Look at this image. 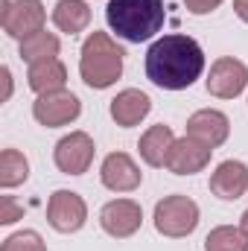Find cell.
Returning a JSON list of instances; mask_svg holds the SVG:
<instances>
[{
	"label": "cell",
	"instance_id": "3957f363",
	"mask_svg": "<svg viewBox=\"0 0 248 251\" xmlns=\"http://www.w3.org/2000/svg\"><path fill=\"white\" fill-rule=\"evenodd\" d=\"M123 56L125 53L105 32H94L85 41L82 62H79L85 85H91V88H108L111 82H117L120 73H123Z\"/></svg>",
	"mask_w": 248,
	"mask_h": 251
},
{
	"label": "cell",
	"instance_id": "52a82bcc",
	"mask_svg": "<svg viewBox=\"0 0 248 251\" xmlns=\"http://www.w3.org/2000/svg\"><path fill=\"white\" fill-rule=\"evenodd\" d=\"M85 216H88V207L85 201L70 193V190H56L50 196V204H47V219L56 231L70 234V231H79L85 225Z\"/></svg>",
	"mask_w": 248,
	"mask_h": 251
},
{
	"label": "cell",
	"instance_id": "603a6c76",
	"mask_svg": "<svg viewBox=\"0 0 248 251\" xmlns=\"http://www.w3.org/2000/svg\"><path fill=\"white\" fill-rule=\"evenodd\" d=\"M21 213H24V210L12 201V196H3V204H0V222H3V225H9V222H15Z\"/></svg>",
	"mask_w": 248,
	"mask_h": 251
},
{
	"label": "cell",
	"instance_id": "8992f818",
	"mask_svg": "<svg viewBox=\"0 0 248 251\" xmlns=\"http://www.w3.org/2000/svg\"><path fill=\"white\" fill-rule=\"evenodd\" d=\"M79 111H82V105H79V100H76L70 91H50V94H41V97L35 100V105H32L35 120L41 126H47V128L76 120Z\"/></svg>",
	"mask_w": 248,
	"mask_h": 251
},
{
	"label": "cell",
	"instance_id": "cb8c5ba5",
	"mask_svg": "<svg viewBox=\"0 0 248 251\" xmlns=\"http://www.w3.org/2000/svg\"><path fill=\"white\" fill-rule=\"evenodd\" d=\"M184 3L193 15H204V12H213L222 0H184Z\"/></svg>",
	"mask_w": 248,
	"mask_h": 251
},
{
	"label": "cell",
	"instance_id": "d6986e66",
	"mask_svg": "<svg viewBox=\"0 0 248 251\" xmlns=\"http://www.w3.org/2000/svg\"><path fill=\"white\" fill-rule=\"evenodd\" d=\"M59 56V38L50 35V32H35L29 35L24 44H21V59L29 64H38V62H47V59H56Z\"/></svg>",
	"mask_w": 248,
	"mask_h": 251
},
{
	"label": "cell",
	"instance_id": "44dd1931",
	"mask_svg": "<svg viewBox=\"0 0 248 251\" xmlns=\"http://www.w3.org/2000/svg\"><path fill=\"white\" fill-rule=\"evenodd\" d=\"M204 251H248V237L243 228H216L207 234L204 240Z\"/></svg>",
	"mask_w": 248,
	"mask_h": 251
},
{
	"label": "cell",
	"instance_id": "5b68a950",
	"mask_svg": "<svg viewBox=\"0 0 248 251\" xmlns=\"http://www.w3.org/2000/svg\"><path fill=\"white\" fill-rule=\"evenodd\" d=\"M0 3H3L0 21H3V29L12 38L26 41L29 35L41 32V24H44V6H41V0H15V3L0 0Z\"/></svg>",
	"mask_w": 248,
	"mask_h": 251
},
{
	"label": "cell",
	"instance_id": "9a60e30c",
	"mask_svg": "<svg viewBox=\"0 0 248 251\" xmlns=\"http://www.w3.org/2000/svg\"><path fill=\"white\" fill-rule=\"evenodd\" d=\"M149 108H152V102H149V97L143 94V91H134V88H128L123 94H117L114 100H111V117L117 120V126H137L146 114H149Z\"/></svg>",
	"mask_w": 248,
	"mask_h": 251
},
{
	"label": "cell",
	"instance_id": "ba28073f",
	"mask_svg": "<svg viewBox=\"0 0 248 251\" xmlns=\"http://www.w3.org/2000/svg\"><path fill=\"white\" fill-rule=\"evenodd\" d=\"M94 161V140L85 134V131H73L59 140L56 146V167L67 173V176H82L88 173Z\"/></svg>",
	"mask_w": 248,
	"mask_h": 251
},
{
	"label": "cell",
	"instance_id": "484cf974",
	"mask_svg": "<svg viewBox=\"0 0 248 251\" xmlns=\"http://www.w3.org/2000/svg\"><path fill=\"white\" fill-rule=\"evenodd\" d=\"M240 225H243V234H246V237H248V210H246V213H243V222H240Z\"/></svg>",
	"mask_w": 248,
	"mask_h": 251
},
{
	"label": "cell",
	"instance_id": "8fae6325",
	"mask_svg": "<svg viewBox=\"0 0 248 251\" xmlns=\"http://www.w3.org/2000/svg\"><path fill=\"white\" fill-rule=\"evenodd\" d=\"M140 204L131 201V199H117V201H108L99 213V222L102 228L111 234V237H131L137 228H140Z\"/></svg>",
	"mask_w": 248,
	"mask_h": 251
},
{
	"label": "cell",
	"instance_id": "7c38bea8",
	"mask_svg": "<svg viewBox=\"0 0 248 251\" xmlns=\"http://www.w3.org/2000/svg\"><path fill=\"white\" fill-rule=\"evenodd\" d=\"M228 131H231V123H228V117H225L222 111L204 108V111H196V114L187 120V134L196 137V140H201V143L210 146V149L219 146V143H225Z\"/></svg>",
	"mask_w": 248,
	"mask_h": 251
},
{
	"label": "cell",
	"instance_id": "5bb4252c",
	"mask_svg": "<svg viewBox=\"0 0 248 251\" xmlns=\"http://www.w3.org/2000/svg\"><path fill=\"white\" fill-rule=\"evenodd\" d=\"M210 190L225 199V201H234L240 199L248 190V167L240 161H225L216 167V173L210 176Z\"/></svg>",
	"mask_w": 248,
	"mask_h": 251
},
{
	"label": "cell",
	"instance_id": "7402d4cb",
	"mask_svg": "<svg viewBox=\"0 0 248 251\" xmlns=\"http://www.w3.org/2000/svg\"><path fill=\"white\" fill-rule=\"evenodd\" d=\"M3 251H47V249H44V243L35 231H21V234L9 237L3 243Z\"/></svg>",
	"mask_w": 248,
	"mask_h": 251
},
{
	"label": "cell",
	"instance_id": "7a4b0ae2",
	"mask_svg": "<svg viewBox=\"0 0 248 251\" xmlns=\"http://www.w3.org/2000/svg\"><path fill=\"white\" fill-rule=\"evenodd\" d=\"M105 21L123 41H149L167 21L164 0H108Z\"/></svg>",
	"mask_w": 248,
	"mask_h": 251
},
{
	"label": "cell",
	"instance_id": "ffe728a7",
	"mask_svg": "<svg viewBox=\"0 0 248 251\" xmlns=\"http://www.w3.org/2000/svg\"><path fill=\"white\" fill-rule=\"evenodd\" d=\"M26 176H29L26 158H24L18 149H6V152L0 155V184H3V187H15V184L26 181Z\"/></svg>",
	"mask_w": 248,
	"mask_h": 251
},
{
	"label": "cell",
	"instance_id": "277c9868",
	"mask_svg": "<svg viewBox=\"0 0 248 251\" xmlns=\"http://www.w3.org/2000/svg\"><path fill=\"white\" fill-rule=\"evenodd\" d=\"M198 225V207L187 196H167L155 207V228L167 237H187Z\"/></svg>",
	"mask_w": 248,
	"mask_h": 251
},
{
	"label": "cell",
	"instance_id": "30bf717a",
	"mask_svg": "<svg viewBox=\"0 0 248 251\" xmlns=\"http://www.w3.org/2000/svg\"><path fill=\"white\" fill-rule=\"evenodd\" d=\"M248 82V67L237 59H219V62L210 67V76H207V91L213 97H222V100H231L237 94H243Z\"/></svg>",
	"mask_w": 248,
	"mask_h": 251
},
{
	"label": "cell",
	"instance_id": "9c48e42d",
	"mask_svg": "<svg viewBox=\"0 0 248 251\" xmlns=\"http://www.w3.org/2000/svg\"><path fill=\"white\" fill-rule=\"evenodd\" d=\"M210 146H204L201 140H196V137H181V140H175L173 143V149H170V155H167V167L175 173V176H193V173H198V170H204L207 167V161H210Z\"/></svg>",
	"mask_w": 248,
	"mask_h": 251
},
{
	"label": "cell",
	"instance_id": "4fadbf2b",
	"mask_svg": "<svg viewBox=\"0 0 248 251\" xmlns=\"http://www.w3.org/2000/svg\"><path fill=\"white\" fill-rule=\"evenodd\" d=\"M102 184L114 193H128L140 184V170L134 167V161L125 152H114L102 161Z\"/></svg>",
	"mask_w": 248,
	"mask_h": 251
},
{
	"label": "cell",
	"instance_id": "d4e9b609",
	"mask_svg": "<svg viewBox=\"0 0 248 251\" xmlns=\"http://www.w3.org/2000/svg\"><path fill=\"white\" fill-rule=\"evenodd\" d=\"M234 9H237V15L248 24V0H234Z\"/></svg>",
	"mask_w": 248,
	"mask_h": 251
},
{
	"label": "cell",
	"instance_id": "6da1fadb",
	"mask_svg": "<svg viewBox=\"0 0 248 251\" xmlns=\"http://www.w3.org/2000/svg\"><path fill=\"white\" fill-rule=\"evenodd\" d=\"M204 70V53L190 35H164L146 53V76L164 91L190 88Z\"/></svg>",
	"mask_w": 248,
	"mask_h": 251
},
{
	"label": "cell",
	"instance_id": "2e32d148",
	"mask_svg": "<svg viewBox=\"0 0 248 251\" xmlns=\"http://www.w3.org/2000/svg\"><path fill=\"white\" fill-rule=\"evenodd\" d=\"M175 137H173V128L170 126H152L143 137H140V155L149 167H167V155L173 149Z\"/></svg>",
	"mask_w": 248,
	"mask_h": 251
},
{
	"label": "cell",
	"instance_id": "e0dca14e",
	"mask_svg": "<svg viewBox=\"0 0 248 251\" xmlns=\"http://www.w3.org/2000/svg\"><path fill=\"white\" fill-rule=\"evenodd\" d=\"M29 88L38 94H50V91H62L67 82V70L59 59H47V62L29 64Z\"/></svg>",
	"mask_w": 248,
	"mask_h": 251
},
{
	"label": "cell",
	"instance_id": "ac0fdd59",
	"mask_svg": "<svg viewBox=\"0 0 248 251\" xmlns=\"http://www.w3.org/2000/svg\"><path fill=\"white\" fill-rule=\"evenodd\" d=\"M53 24L62 32L76 35L91 24V9L85 6V0H59L53 9Z\"/></svg>",
	"mask_w": 248,
	"mask_h": 251
}]
</instances>
